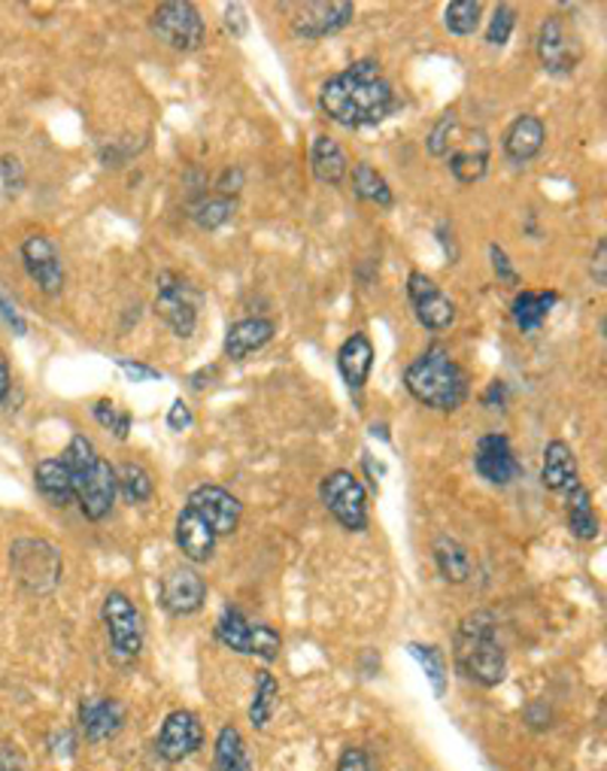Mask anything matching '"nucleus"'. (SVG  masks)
Masks as SVG:
<instances>
[{"instance_id":"f257e3e1","label":"nucleus","mask_w":607,"mask_h":771,"mask_svg":"<svg viewBox=\"0 0 607 771\" xmlns=\"http://www.w3.org/2000/svg\"><path fill=\"white\" fill-rule=\"evenodd\" d=\"M320 110L343 128H374L395 110V91L374 58H359L322 82Z\"/></svg>"},{"instance_id":"f03ea898","label":"nucleus","mask_w":607,"mask_h":771,"mask_svg":"<svg viewBox=\"0 0 607 771\" xmlns=\"http://www.w3.org/2000/svg\"><path fill=\"white\" fill-rule=\"evenodd\" d=\"M404 386L420 404L441 413H453L471 396V380L447 347L431 343L429 350L404 371Z\"/></svg>"},{"instance_id":"7ed1b4c3","label":"nucleus","mask_w":607,"mask_h":771,"mask_svg":"<svg viewBox=\"0 0 607 771\" xmlns=\"http://www.w3.org/2000/svg\"><path fill=\"white\" fill-rule=\"evenodd\" d=\"M61 462L70 471L74 480V501L82 510V517L91 523H100L116 505L119 496V477L104 456H98L95 443L86 435H74V441L67 443Z\"/></svg>"},{"instance_id":"20e7f679","label":"nucleus","mask_w":607,"mask_h":771,"mask_svg":"<svg viewBox=\"0 0 607 771\" xmlns=\"http://www.w3.org/2000/svg\"><path fill=\"white\" fill-rule=\"evenodd\" d=\"M453 660L456 668L468 681L480 683L486 690H492L505 681L508 656L498 644L496 617L489 611H471L468 617H462L453 638Z\"/></svg>"},{"instance_id":"39448f33","label":"nucleus","mask_w":607,"mask_h":771,"mask_svg":"<svg viewBox=\"0 0 607 771\" xmlns=\"http://www.w3.org/2000/svg\"><path fill=\"white\" fill-rule=\"evenodd\" d=\"M10 568L16 584L28 595H52L65 577L61 550L43 538L16 540L10 547Z\"/></svg>"},{"instance_id":"423d86ee","label":"nucleus","mask_w":607,"mask_h":771,"mask_svg":"<svg viewBox=\"0 0 607 771\" xmlns=\"http://www.w3.org/2000/svg\"><path fill=\"white\" fill-rule=\"evenodd\" d=\"M216 641L222 647H228L243 656H258V660L274 662L283 651V638L280 632L267 623H253L243 614L241 607H225L216 619Z\"/></svg>"},{"instance_id":"0eeeda50","label":"nucleus","mask_w":607,"mask_h":771,"mask_svg":"<svg viewBox=\"0 0 607 771\" xmlns=\"http://www.w3.org/2000/svg\"><path fill=\"white\" fill-rule=\"evenodd\" d=\"M100 619L107 626V638H110V647L116 656L121 660H137L140 651H144L146 626L144 614L137 611L128 595L121 589H110L104 605H100Z\"/></svg>"},{"instance_id":"6e6552de","label":"nucleus","mask_w":607,"mask_h":771,"mask_svg":"<svg viewBox=\"0 0 607 771\" xmlns=\"http://www.w3.org/2000/svg\"><path fill=\"white\" fill-rule=\"evenodd\" d=\"M155 316H161L167 329L177 338H192L198 325V292L192 289L186 276L174 271H161L155 280Z\"/></svg>"},{"instance_id":"1a4fd4ad","label":"nucleus","mask_w":607,"mask_h":771,"mask_svg":"<svg viewBox=\"0 0 607 771\" xmlns=\"http://www.w3.org/2000/svg\"><path fill=\"white\" fill-rule=\"evenodd\" d=\"M320 496L325 510L341 523L343 529H368V492H364L362 480H359L353 471H346V468L332 471V475L322 480Z\"/></svg>"},{"instance_id":"9d476101","label":"nucleus","mask_w":607,"mask_h":771,"mask_svg":"<svg viewBox=\"0 0 607 771\" xmlns=\"http://www.w3.org/2000/svg\"><path fill=\"white\" fill-rule=\"evenodd\" d=\"M153 33L170 49L177 52H195L207 40V25L200 19V12L195 3L188 0H170L161 3L153 12Z\"/></svg>"},{"instance_id":"9b49d317","label":"nucleus","mask_w":607,"mask_h":771,"mask_svg":"<svg viewBox=\"0 0 607 771\" xmlns=\"http://www.w3.org/2000/svg\"><path fill=\"white\" fill-rule=\"evenodd\" d=\"M584 46L562 16H550L538 31V58L550 77H571L580 65Z\"/></svg>"},{"instance_id":"f8f14e48","label":"nucleus","mask_w":607,"mask_h":771,"mask_svg":"<svg viewBox=\"0 0 607 771\" xmlns=\"http://www.w3.org/2000/svg\"><path fill=\"white\" fill-rule=\"evenodd\" d=\"M408 297L410 308H413V316L420 322L422 329L429 331H447L456 322V304L453 297L447 295L431 276H425L422 271H413L408 276Z\"/></svg>"},{"instance_id":"ddd939ff","label":"nucleus","mask_w":607,"mask_h":771,"mask_svg":"<svg viewBox=\"0 0 607 771\" xmlns=\"http://www.w3.org/2000/svg\"><path fill=\"white\" fill-rule=\"evenodd\" d=\"M200 744H204L200 716L195 711H188V707H177V711H170L165 716V723L158 729L155 753L165 762H183L192 753H198Z\"/></svg>"},{"instance_id":"4468645a","label":"nucleus","mask_w":607,"mask_h":771,"mask_svg":"<svg viewBox=\"0 0 607 771\" xmlns=\"http://www.w3.org/2000/svg\"><path fill=\"white\" fill-rule=\"evenodd\" d=\"M355 7L346 0H313V3H301L295 16H292V33L298 40H322L332 33L343 31L346 25H353Z\"/></svg>"},{"instance_id":"2eb2a0df","label":"nucleus","mask_w":607,"mask_h":771,"mask_svg":"<svg viewBox=\"0 0 607 771\" xmlns=\"http://www.w3.org/2000/svg\"><path fill=\"white\" fill-rule=\"evenodd\" d=\"M188 507L216 531V538H219V535H232V531H237V526H241V498H234L228 489H222V486L216 484L195 486V489L188 492Z\"/></svg>"},{"instance_id":"dca6fc26","label":"nucleus","mask_w":607,"mask_h":771,"mask_svg":"<svg viewBox=\"0 0 607 771\" xmlns=\"http://www.w3.org/2000/svg\"><path fill=\"white\" fill-rule=\"evenodd\" d=\"M474 468L477 475L492 486H510L522 475V465H519L517 456H513L510 438L508 435H498V431L483 435V438L477 441Z\"/></svg>"},{"instance_id":"f3484780","label":"nucleus","mask_w":607,"mask_h":771,"mask_svg":"<svg viewBox=\"0 0 607 771\" xmlns=\"http://www.w3.org/2000/svg\"><path fill=\"white\" fill-rule=\"evenodd\" d=\"M22 262L28 276L40 286L43 295H61V289H65V265H61L56 243L43 237V234H31L22 243Z\"/></svg>"},{"instance_id":"a211bd4d","label":"nucleus","mask_w":607,"mask_h":771,"mask_svg":"<svg viewBox=\"0 0 607 771\" xmlns=\"http://www.w3.org/2000/svg\"><path fill=\"white\" fill-rule=\"evenodd\" d=\"M207 602V584L195 568H174L161 580V605L174 617H192Z\"/></svg>"},{"instance_id":"6ab92c4d","label":"nucleus","mask_w":607,"mask_h":771,"mask_svg":"<svg viewBox=\"0 0 607 771\" xmlns=\"http://www.w3.org/2000/svg\"><path fill=\"white\" fill-rule=\"evenodd\" d=\"M125 726V707L110 695H89L79 702V729L91 744L116 739Z\"/></svg>"},{"instance_id":"aec40b11","label":"nucleus","mask_w":607,"mask_h":771,"mask_svg":"<svg viewBox=\"0 0 607 771\" xmlns=\"http://www.w3.org/2000/svg\"><path fill=\"white\" fill-rule=\"evenodd\" d=\"M447 162H450V174L462 186H471L477 179H483L486 170H489V137H486V131L477 128L464 140H453L450 153H447Z\"/></svg>"},{"instance_id":"412c9836","label":"nucleus","mask_w":607,"mask_h":771,"mask_svg":"<svg viewBox=\"0 0 607 771\" xmlns=\"http://www.w3.org/2000/svg\"><path fill=\"white\" fill-rule=\"evenodd\" d=\"M174 538H177L179 553L186 556L188 563H207V559H213L216 540H219L216 538V531H213L188 505L179 510Z\"/></svg>"},{"instance_id":"4be33fe9","label":"nucleus","mask_w":607,"mask_h":771,"mask_svg":"<svg viewBox=\"0 0 607 771\" xmlns=\"http://www.w3.org/2000/svg\"><path fill=\"white\" fill-rule=\"evenodd\" d=\"M544 140H547L544 121L538 116H531V113H522V116L510 121V128L505 131V155L513 165H529L531 158L544 149Z\"/></svg>"},{"instance_id":"5701e85b","label":"nucleus","mask_w":607,"mask_h":771,"mask_svg":"<svg viewBox=\"0 0 607 771\" xmlns=\"http://www.w3.org/2000/svg\"><path fill=\"white\" fill-rule=\"evenodd\" d=\"M274 334H276L274 320H262V316H255V320L234 322L232 329H228V334H225V355H228L232 362H243L246 355L265 350L267 343L274 341Z\"/></svg>"},{"instance_id":"b1692460","label":"nucleus","mask_w":607,"mask_h":771,"mask_svg":"<svg viewBox=\"0 0 607 771\" xmlns=\"http://www.w3.org/2000/svg\"><path fill=\"white\" fill-rule=\"evenodd\" d=\"M337 368H341V377L353 392L364 389L368 377H371V368H374V343L364 331H355L353 338L343 341V347L337 350Z\"/></svg>"},{"instance_id":"393cba45","label":"nucleus","mask_w":607,"mask_h":771,"mask_svg":"<svg viewBox=\"0 0 607 771\" xmlns=\"http://www.w3.org/2000/svg\"><path fill=\"white\" fill-rule=\"evenodd\" d=\"M310 170L322 186H341L343 179L350 177V162H346L341 144L332 140L329 134H320L310 146Z\"/></svg>"},{"instance_id":"a878e982","label":"nucleus","mask_w":607,"mask_h":771,"mask_svg":"<svg viewBox=\"0 0 607 771\" xmlns=\"http://www.w3.org/2000/svg\"><path fill=\"white\" fill-rule=\"evenodd\" d=\"M541 484L552 492H568L575 489L580 480H577V456L575 450L565 441H550L547 450H544V468H541Z\"/></svg>"},{"instance_id":"bb28decb","label":"nucleus","mask_w":607,"mask_h":771,"mask_svg":"<svg viewBox=\"0 0 607 771\" xmlns=\"http://www.w3.org/2000/svg\"><path fill=\"white\" fill-rule=\"evenodd\" d=\"M33 484H37V492L49 501L52 507H67L74 505V480H70V471L61 459H43L33 468Z\"/></svg>"},{"instance_id":"cd10ccee","label":"nucleus","mask_w":607,"mask_h":771,"mask_svg":"<svg viewBox=\"0 0 607 771\" xmlns=\"http://www.w3.org/2000/svg\"><path fill=\"white\" fill-rule=\"evenodd\" d=\"M556 301H559V292H529V289H522L517 297H513V322L519 325V331H526V334H531V331H538L547 322V316H550V310L556 308Z\"/></svg>"},{"instance_id":"c85d7f7f","label":"nucleus","mask_w":607,"mask_h":771,"mask_svg":"<svg viewBox=\"0 0 607 771\" xmlns=\"http://www.w3.org/2000/svg\"><path fill=\"white\" fill-rule=\"evenodd\" d=\"M213 771H253L249 748L237 726H222L213 748Z\"/></svg>"},{"instance_id":"c756f323","label":"nucleus","mask_w":607,"mask_h":771,"mask_svg":"<svg viewBox=\"0 0 607 771\" xmlns=\"http://www.w3.org/2000/svg\"><path fill=\"white\" fill-rule=\"evenodd\" d=\"M431 553H434V565L447 584H464L471 577V553L464 550V544H459L456 538L441 535L434 540Z\"/></svg>"},{"instance_id":"7c9ffc66","label":"nucleus","mask_w":607,"mask_h":771,"mask_svg":"<svg viewBox=\"0 0 607 771\" xmlns=\"http://www.w3.org/2000/svg\"><path fill=\"white\" fill-rule=\"evenodd\" d=\"M565 514H568V529L571 535L580 540H596L598 538V517L596 507H593V492L586 489L584 484H577L575 489H568V505H565Z\"/></svg>"},{"instance_id":"2f4dec72","label":"nucleus","mask_w":607,"mask_h":771,"mask_svg":"<svg viewBox=\"0 0 607 771\" xmlns=\"http://www.w3.org/2000/svg\"><path fill=\"white\" fill-rule=\"evenodd\" d=\"M353 192L355 198L371 201L376 207L389 209L395 204V195H392V188H389V183L383 179V174H380L376 167L368 165V162H359V165L353 167Z\"/></svg>"},{"instance_id":"473e14b6","label":"nucleus","mask_w":607,"mask_h":771,"mask_svg":"<svg viewBox=\"0 0 607 771\" xmlns=\"http://www.w3.org/2000/svg\"><path fill=\"white\" fill-rule=\"evenodd\" d=\"M276 699H280V683L271 672H258L255 677V693L249 702V723L255 729H265L276 711Z\"/></svg>"},{"instance_id":"72a5a7b5","label":"nucleus","mask_w":607,"mask_h":771,"mask_svg":"<svg viewBox=\"0 0 607 771\" xmlns=\"http://www.w3.org/2000/svg\"><path fill=\"white\" fill-rule=\"evenodd\" d=\"M116 477H119L121 496L128 498L131 505H144V501H149V498H153L155 480L140 462H125L119 471H116Z\"/></svg>"},{"instance_id":"f704fd0d","label":"nucleus","mask_w":607,"mask_h":771,"mask_svg":"<svg viewBox=\"0 0 607 771\" xmlns=\"http://www.w3.org/2000/svg\"><path fill=\"white\" fill-rule=\"evenodd\" d=\"M480 16H483V3L480 0H456V3H450L443 10V25L456 37H471L480 28Z\"/></svg>"},{"instance_id":"c9c22d12","label":"nucleus","mask_w":607,"mask_h":771,"mask_svg":"<svg viewBox=\"0 0 607 771\" xmlns=\"http://www.w3.org/2000/svg\"><path fill=\"white\" fill-rule=\"evenodd\" d=\"M410 656L425 668L434 695L443 699L447 695V656H443L441 647H434V644H410Z\"/></svg>"},{"instance_id":"e433bc0d","label":"nucleus","mask_w":607,"mask_h":771,"mask_svg":"<svg viewBox=\"0 0 607 771\" xmlns=\"http://www.w3.org/2000/svg\"><path fill=\"white\" fill-rule=\"evenodd\" d=\"M234 209H237L234 198L216 195V198L198 201V204L192 207V219L198 222V228H204V232H216V228H222L225 222L232 219Z\"/></svg>"},{"instance_id":"4c0bfd02","label":"nucleus","mask_w":607,"mask_h":771,"mask_svg":"<svg viewBox=\"0 0 607 771\" xmlns=\"http://www.w3.org/2000/svg\"><path fill=\"white\" fill-rule=\"evenodd\" d=\"M513 28H517V10L510 3H498L492 19H489V28H486V43L501 49L510 40Z\"/></svg>"},{"instance_id":"58836bf2","label":"nucleus","mask_w":607,"mask_h":771,"mask_svg":"<svg viewBox=\"0 0 607 771\" xmlns=\"http://www.w3.org/2000/svg\"><path fill=\"white\" fill-rule=\"evenodd\" d=\"M456 134H459V116H456L453 110H447L438 119V125L431 128L429 134V153L438 155V158H447V153H450V146H453Z\"/></svg>"},{"instance_id":"ea45409f","label":"nucleus","mask_w":607,"mask_h":771,"mask_svg":"<svg viewBox=\"0 0 607 771\" xmlns=\"http://www.w3.org/2000/svg\"><path fill=\"white\" fill-rule=\"evenodd\" d=\"M91 413H95V419H98L100 426L110 429L119 441L128 438V431H131V413H116V404L107 401V398H100L98 404L91 408Z\"/></svg>"},{"instance_id":"a19ab883","label":"nucleus","mask_w":607,"mask_h":771,"mask_svg":"<svg viewBox=\"0 0 607 771\" xmlns=\"http://www.w3.org/2000/svg\"><path fill=\"white\" fill-rule=\"evenodd\" d=\"M489 258H492V271H496L498 280H501V283H510V286H517L519 274L513 271L508 253H505L498 243H492V246H489Z\"/></svg>"},{"instance_id":"79ce46f5","label":"nucleus","mask_w":607,"mask_h":771,"mask_svg":"<svg viewBox=\"0 0 607 771\" xmlns=\"http://www.w3.org/2000/svg\"><path fill=\"white\" fill-rule=\"evenodd\" d=\"M337 771H374V765L362 748H346L337 760Z\"/></svg>"},{"instance_id":"37998d69","label":"nucleus","mask_w":607,"mask_h":771,"mask_svg":"<svg viewBox=\"0 0 607 771\" xmlns=\"http://www.w3.org/2000/svg\"><path fill=\"white\" fill-rule=\"evenodd\" d=\"M0 313H3V320L10 322L12 331L22 338L25 331H28V325H25L22 313H19V308H16V301H10V295H7V289H3V283H0Z\"/></svg>"},{"instance_id":"c03bdc74","label":"nucleus","mask_w":607,"mask_h":771,"mask_svg":"<svg viewBox=\"0 0 607 771\" xmlns=\"http://www.w3.org/2000/svg\"><path fill=\"white\" fill-rule=\"evenodd\" d=\"M119 368L131 377L134 383H149V380H161V371H155L144 362H131V359H119Z\"/></svg>"},{"instance_id":"a18cd8bd","label":"nucleus","mask_w":607,"mask_h":771,"mask_svg":"<svg viewBox=\"0 0 607 771\" xmlns=\"http://www.w3.org/2000/svg\"><path fill=\"white\" fill-rule=\"evenodd\" d=\"M225 28L232 31V37H243L249 22H246V7L243 3H228L225 7Z\"/></svg>"},{"instance_id":"49530a36","label":"nucleus","mask_w":607,"mask_h":771,"mask_svg":"<svg viewBox=\"0 0 607 771\" xmlns=\"http://www.w3.org/2000/svg\"><path fill=\"white\" fill-rule=\"evenodd\" d=\"M589 274H593V280H596L598 289L607 286V241L601 237L596 246V253H593V265H589Z\"/></svg>"},{"instance_id":"de8ad7c7","label":"nucleus","mask_w":607,"mask_h":771,"mask_svg":"<svg viewBox=\"0 0 607 771\" xmlns=\"http://www.w3.org/2000/svg\"><path fill=\"white\" fill-rule=\"evenodd\" d=\"M192 422H195V417H192V410H188L186 401H183V398L174 401V408H170V413H167V426H170V431H186Z\"/></svg>"},{"instance_id":"09e8293b","label":"nucleus","mask_w":607,"mask_h":771,"mask_svg":"<svg viewBox=\"0 0 607 771\" xmlns=\"http://www.w3.org/2000/svg\"><path fill=\"white\" fill-rule=\"evenodd\" d=\"M243 186V170L241 167H234V170H225L222 174V179L216 183V192H219L222 198H234L237 192H241Z\"/></svg>"},{"instance_id":"8fccbe9b","label":"nucleus","mask_w":607,"mask_h":771,"mask_svg":"<svg viewBox=\"0 0 607 771\" xmlns=\"http://www.w3.org/2000/svg\"><path fill=\"white\" fill-rule=\"evenodd\" d=\"M0 771H25L22 757L12 748H3L0 750Z\"/></svg>"},{"instance_id":"3c124183","label":"nucleus","mask_w":607,"mask_h":771,"mask_svg":"<svg viewBox=\"0 0 607 771\" xmlns=\"http://www.w3.org/2000/svg\"><path fill=\"white\" fill-rule=\"evenodd\" d=\"M10 386H12L10 364H7V359H3V353H0V401L10 396Z\"/></svg>"}]
</instances>
